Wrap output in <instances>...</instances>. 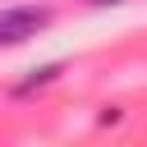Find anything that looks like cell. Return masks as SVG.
Masks as SVG:
<instances>
[{
	"instance_id": "obj_1",
	"label": "cell",
	"mask_w": 147,
	"mask_h": 147,
	"mask_svg": "<svg viewBox=\"0 0 147 147\" xmlns=\"http://www.w3.org/2000/svg\"><path fill=\"white\" fill-rule=\"evenodd\" d=\"M51 9L46 5H9V9H0V46H23V41H32L41 28H51Z\"/></svg>"
},
{
	"instance_id": "obj_2",
	"label": "cell",
	"mask_w": 147,
	"mask_h": 147,
	"mask_svg": "<svg viewBox=\"0 0 147 147\" xmlns=\"http://www.w3.org/2000/svg\"><path fill=\"white\" fill-rule=\"evenodd\" d=\"M60 74H64V64H60V60L37 64V69H28V78H23V83H14V96H32V92H41V87H51Z\"/></svg>"
},
{
	"instance_id": "obj_3",
	"label": "cell",
	"mask_w": 147,
	"mask_h": 147,
	"mask_svg": "<svg viewBox=\"0 0 147 147\" xmlns=\"http://www.w3.org/2000/svg\"><path fill=\"white\" fill-rule=\"evenodd\" d=\"M83 5H92V9H115V5H129V0H83Z\"/></svg>"
}]
</instances>
